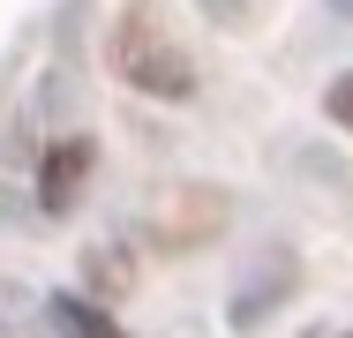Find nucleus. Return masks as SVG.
Instances as JSON below:
<instances>
[{
    "instance_id": "obj_3",
    "label": "nucleus",
    "mask_w": 353,
    "mask_h": 338,
    "mask_svg": "<svg viewBox=\"0 0 353 338\" xmlns=\"http://www.w3.org/2000/svg\"><path fill=\"white\" fill-rule=\"evenodd\" d=\"M53 324H61V331H75V338H121L98 308H90V301H53Z\"/></svg>"
},
{
    "instance_id": "obj_2",
    "label": "nucleus",
    "mask_w": 353,
    "mask_h": 338,
    "mask_svg": "<svg viewBox=\"0 0 353 338\" xmlns=\"http://www.w3.org/2000/svg\"><path fill=\"white\" fill-rule=\"evenodd\" d=\"M90 135H68V143H53L46 150V173H38V203L61 218V210H75L83 203V188H90Z\"/></svg>"
},
{
    "instance_id": "obj_4",
    "label": "nucleus",
    "mask_w": 353,
    "mask_h": 338,
    "mask_svg": "<svg viewBox=\"0 0 353 338\" xmlns=\"http://www.w3.org/2000/svg\"><path fill=\"white\" fill-rule=\"evenodd\" d=\"M323 106H331V121H339V128L353 135V75H339V83L323 90Z\"/></svg>"
},
{
    "instance_id": "obj_1",
    "label": "nucleus",
    "mask_w": 353,
    "mask_h": 338,
    "mask_svg": "<svg viewBox=\"0 0 353 338\" xmlns=\"http://www.w3.org/2000/svg\"><path fill=\"white\" fill-rule=\"evenodd\" d=\"M113 75L136 83V90H150V98H188V90H196L188 53H181L173 38H158L150 23H121V30H113Z\"/></svg>"
}]
</instances>
